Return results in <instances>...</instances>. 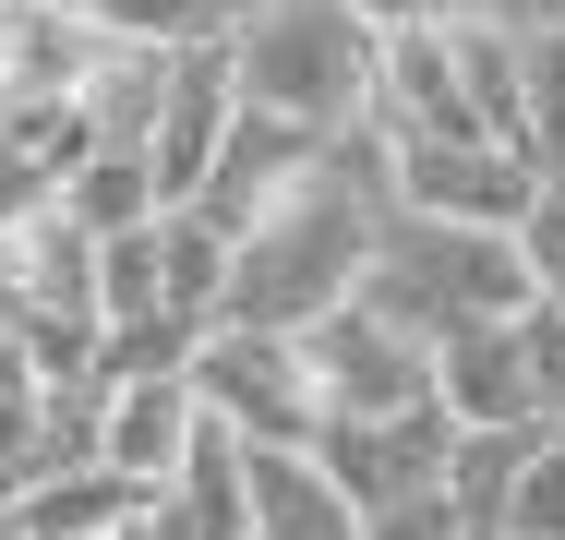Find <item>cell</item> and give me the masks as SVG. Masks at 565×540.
Instances as JSON below:
<instances>
[{
  "mask_svg": "<svg viewBox=\"0 0 565 540\" xmlns=\"http://www.w3.org/2000/svg\"><path fill=\"white\" fill-rule=\"evenodd\" d=\"M385 228V144L349 120L338 144L228 240V289H217V324H265V336H301L313 313H338L361 289V252Z\"/></svg>",
  "mask_w": 565,
  "mask_h": 540,
  "instance_id": "cell-1",
  "label": "cell"
},
{
  "mask_svg": "<svg viewBox=\"0 0 565 540\" xmlns=\"http://www.w3.org/2000/svg\"><path fill=\"white\" fill-rule=\"evenodd\" d=\"M373 24L349 0H241L228 12V97L265 120H301L313 144H338L373 108Z\"/></svg>",
  "mask_w": 565,
  "mask_h": 540,
  "instance_id": "cell-2",
  "label": "cell"
},
{
  "mask_svg": "<svg viewBox=\"0 0 565 540\" xmlns=\"http://www.w3.org/2000/svg\"><path fill=\"white\" fill-rule=\"evenodd\" d=\"M349 301H373L385 324H409V336L434 348V336H457V324H518L542 289H530V264H518L505 228H446V216H397L385 205Z\"/></svg>",
  "mask_w": 565,
  "mask_h": 540,
  "instance_id": "cell-3",
  "label": "cell"
},
{
  "mask_svg": "<svg viewBox=\"0 0 565 540\" xmlns=\"http://www.w3.org/2000/svg\"><path fill=\"white\" fill-rule=\"evenodd\" d=\"M181 385H193V409L228 421L241 444H313V432H326V397H313V372H301V336H265V324H205L193 360H181Z\"/></svg>",
  "mask_w": 565,
  "mask_h": 540,
  "instance_id": "cell-4",
  "label": "cell"
},
{
  "mask_svg": "<svg viewBox=\"0 0 565 540\" xmlns=\"http://www.w3.org/2000/svg\"><path fill=\"white\" fill-rule=\"evenodd\" d=\"M301 372H313L326 421H409V409H434V348L409 324H385L373 301H338V313L301 324Z\"/></svg>",
  "mask_w": 565,
  "mask_h": 540,
  "instance_id": "cell-5",
  "label": "cell"
},
{
  "mask_svg": "<svg viewBox=\"0 0 565 540\" xmlns=\"http://www.w3.org/2000/svg\"><path fill=\"white\" fill-rule=\"evenodd\" d=\"M385 144V132H373ZM530 156H505V144H385V205L397 216H446V228H518L530 205Z\"/></svg>",
  "mask_w": 565,
  "mask_h": 540,
  "instance_id": "cell-6",
  "label": "cell"
},
{
  "mask_svg": "<svg viewBox=\"0 0 565 540\" xmlns=\"http://www.w3.org/2000/svg\"><path fill=\"white\" fill-rule=\"evenodd\" d=\"M446 444H457L446 409H409V421H326L301 456L338 480L361 517H385V505H409V493H446Z\"/></svg>",
  "mask_w": 565,
  "mask_h": 540,
  "instance_id": "cell-7",
  "label": "cell"
},
{
  "mask_svg": "<svg viewBox=\"0 0 565 540\" xmlns=\"http://www.w3.org/2000/svg\"><path fill=\"white\" fill-rule=\"evenodd\" d=\"M228 36L205 48H169V108H157V132H145V181H157V205H193L205 193V156H217L228 132Z\"/></svg>",
  "mask_w": 565,
  "mask_h": 540,
  "instance_id": "cell-8",
  "label": "cell"
},
{
  "mask_svg": "<svg viewBox=\"0 0 565 540\" xmlns=\"http://www.w3.org/2000/svg\"><path fill=\"white\" fill-rule=\"evenodd\" d=\"M326 144L301 132V120H265V108H228V132H217V156H205V193H193V216L217 228V240H241L253 216L277 205L301 169H313Z\"/></svg>",
  "mask_w": 565,
  "mask_h": 540,
  "instance_id": "cell-9",
  "label": "cell"
},
{
  "mask_svg": "<svg viewBox=\"0 0 565 540\" xmlns=\"http://www.w3.org/2000/svg\"><path fill=\"white\" fill-rule=\"evenodd\" d=\"M0 301H12V313H97V240L49 205V193L0 216Z\"/></svg>",
  "mask_w": 565,
  "mask_h": 540,
  "instance_id": "cell-10",
  "label": "cell"
},
{
  "mask_svg": "<svg viewBox=\"0 0 565 540\" xmlns=\"http://www.w3.org/2000/svg\"><path fill=\"white\" fill-rule=\"evenodd\" d=\"M193 421H205V409H193L181 372H132V385H109V409H97V468H120L132 493H169Z\"/></svg>",
  "mask_w": 565,
  "mask_h": 540,
  "instance_id": "cell-11",
  "label": "cell"
},
{
  "mask_svg": "<svg viewBox=\"0 0 565 540\" xmlns=\"http://www.w3.org/2000/svg\"><path fill=\"white\" fill-rule=\"evenodd\" d=\"M434 409H446L457 432L542 421V409H530V360H518V324H457V336H434Z\"/></svg>",
  "mask_w": 565,
  "mask_h": 540,
  "instance_id": "cell-12",
  "label": "cell"
},
{
  "mask_svg": "<svg viewBox=\"0 0 565 540\" xmlns=\"http://www.w3.org/2000/svg\"><path fill=\"white\" fill-rule=\"evenodd\" d=\"M241 493H253V540H361V505L301 444H241Z\"/></svg>",
  "mask_w": 565,
  "mask_h": 540,
  "instance_id": "cell-13",
  "label": "cell"
},
{
  "mask_svg": "<svg viewBox=\"0 0 565 540\" xmlns=\"http://www.w3.org/2000/svg\"><path fill=\"white\" fill-rule=\"evenodd\" d=\"M85 156H145V132H157V108H169V48H120L85 73Z\"/></svg>",
  "mask_w": 565,
  "mask_h": 540,
  "instance_id": "cell-14",
  "label": "cell"
},
{
  "mask_svg": "<svg viewBox=\"0 0 565 540\" xmlns=\"http://www.w3.org/2000/svg\"><path fill=\"white\" fill-rule=\"evenodd\" d=\"M145 240H157V313L205 336V324H217V289H228V240H217L193 205H157Z\"/></svg>",
  "mask_w": 565,
  "mask_h": 540,
  "instance_id": "cell-15",
  "label": "cell"
},
{
  "mask_svg": "<svg viewBox=\"0 0 565 540\" xmlns=\"http://www.w3.org/2000/svg\"><path fill=\"white\" fill-rule=\"evenodd\" d=\"M132 505H145V493H132L120 468H49V480H24V493H12L24 540H109Z\"/></svg>",
  "mask_w": 565,
  "mask_h": 540,
  "instance_id": "cell-16",
  "label": "cell"
},
{
  "mask_svg": "<svg viewBox=\"0 0 565 540\" xmlns=\"http://www.w3.org/2000/svg\"><path fill=\"white\" fill-rule=\"evenodd\" d=\"M434 24H446V61H457V97L481 120V144L518 156V36L505 24H457V12H434Z\"/></svg>",
  "mask_w": 565,
  "mask_h": 540,
  "instance_id": "cell-17",
  "label": "cell"
},
{
  "mask_svg": "<svg viewBox=\"0 0 565 540\" xmlns=\"http://www.w3.org/2000/svg\"><path fill=\"white\" fill-rule=\"evenodd\" d=\"M49 205L73 216L85 240H120V228L157 216V181H145V156H73V169L49 181Z\"/></svg>",
  "mask_w": 565,
  "mask_h": 540,
  "instance_id": "cell-18",
  "label": "cell"
},
{
  "mask_svg": "<svg viewBox=\"0 0 565 540\" xmlns=\"http://www.w3.org/2000/svg\"><path fill=\"white\" fill-rule=\"evenodd\" d=\"M518 156L565 169V24L518 36Z\"/></svg>",
  "mask_w": 565,
  "mask_h": 540,
  "instance_id": "cell-19",
  "label": "cell"
},
{
  "mask_svg": "<svg viewBox=\"0 0 565 540\" xmlns=\"http://www.w3.org/2000/svg\"><path fill=\"white\" fill-rule=\"evenodd\" d=\"M85 12H97V36H120V48H205V36H228L241 0H85Z\"/></svg>",
  "mask_w": 565,
  "mask_h": 540,
  "instance_id": "cell-20",
  "label": "cell"
},
{
  "mask_svg": "<svg viewBox=\"0 0 565 540\" xmlns=\"http://www.w3.org/2000/svg\"><path fill=\"white\" fill-rule=\"evenodd\" d=\"M493 529H505V540H565V432H542V444L505 468V493H493Z\"/></svg>",
  "mask_w": 565,
  "mask_h": 540,
  "instance_id": "cell-21",
  "label": "cell"
},
{
  "mask_svg": "<svg viewBox=\"0 0 565 540\" xmlns=\"http://www.w3.org/2000/svg\"><path fill=\"white\" fill-rule=\"evenodd\" d=\"M157 228V216H145ZM145 228H120V240H97V324H169L157 313V240Z\"/></svg>",
  "mask_w": 565,
  "mask_h": 540,
  "instance_id": "cell-22",
  "label": "cell"
},
{
  "mask_svg": "<svg viewBox=\"0 0 565 540\" xmlns=\"http://www.w3.org/2000/svg\"><path fill=\"white\" fill-rule=\"evenodd\" d=\"M505 240H518L530 289H542V301H565V169H542V181H530V205H518V228H505Z\"/></svg>",
  "mask_w": 565,
  "mask_h": 540,
  "instance_id": "cell-23",
  "label": "cell"
},
{
  "mask_svg": "<svg viewBox=\"0 0 565 540\" xmlns=\"http://www.w3.org/2000/svg\"><path fill=\"white\" fill-rule=\"evenodd\" d=\"M518 360H530V409L565 432V301H530L518 313Z\"/></svg>",
  "mask_w": 565,
  "mask_h": 540,
  "instance_id": "cell-24",
  "label": "cell"
},
{
  "mask_svg": "<svg viewBox=\"0 0 565 540\" xmlns=\"http://www.w3.org/2000/svg\"><path fill=\"white\" fill-rule=\"evenodd\" d=\"M24 468H36V385L0 397V493H24Z\"/></svg>",
  "mask_w": 565,
  "mask_h": 540,
  "instance_id": "cell-25",
  "label": "cell"
},
{
  "mask_svg": "<svg viewBox=\"0 0 565 540\" xmlns=\"http://www.w3.org/2000/svg\"><path fill=\"white\" fill-rule=\"evenodd\" d=\"M434 12H457V24H505V36H542V24H565V0H434Z\"/></svg>",
  "mask_w": 565,
  "mask_h": 540,
  "instance_id": "cell-26",
  "label": "cell"
},
{
  "mask_svg": "<svg viewBox=\"0 0 565 540\" xmlns=\"http://www.w3.org/2000/svg\"><path fill=\"white\" fill-rule=\"evenodd\" d=\"M349 12H361V24H373V36H397V24H422V12H434V0H349Z\"/></svg>",
  "mask_w": 565,
  "mask_h": 540,
  "instance_id": "cell-27",
  "label": "cell"
},
{
  "mask_svg": "<svg viewBox=\"0 0 565 540\" xmlns=\"http://www.w3.org/2000/svg\"><path fill=\"white\" fill-rule=\"evenodd\" d=\"M457 540H505V529H493V517H457Z\"/></svg>",
  "mask_w": 565,
  "mask_h": 540,
  "instance_id": "cell-28",
  "label": "cell"
},
{
  "mask_svg": "<svg viewBox=\"0 0 565 540\" xmlns=\"http://www.w3.org/2000/svg\"><path fill=\"white\" fill-rule=\"evenodd\" d=\"M0 540H24V517H12V505H0Z\"/></svg>",
  "mask_w": 565,
  "mask_h": 540,
  "instance_id": "cell-29",
  "label": "cell"
},
{
  "mask_svg": "<svg viewBox=\"0 0 565 540\" xmlns=\"http://www.w3.org/2000/svg\"><path fill=\"white\" fill-rule=\"evenodd\" d=\"M0 505H12V493H0Z\"/></svg>",
  "mask_w": 565,
  "mask_h": 540,
  "instance_id": "cell-30",
  "label": "cell"
}]
</instances>
